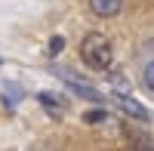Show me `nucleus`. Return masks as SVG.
Masks as SVG:
<instances>
[{"label": "nucleus", "instance_id": "f257e3e1", "mask_svg": "<svg viewBox=\"0 0 154 151\" xmlns=\"http://www.w3.org/2000/svg\"><path fill=\"white\" fill-rule=\"evenodd\" d=\"M80 59L86 62L89 68H96V71H111L114 49L108 43V37L99 34V31H89L83 40H80Z\"/></svg>", "mask_w": 154, "mask_h": 151}, {"label": "nucleus", "instance_id": "0eeeda50", "mask_svg": "<svg viewBox=\"0 0 154 151\" xmlns=\"http://www.w3.org/2000/svg\"><path fill=\"white\" fill-rule=\"evenodd\" d=\"M83 120L89 123V127H96V123L108 120V114H105V108H93V111H86V114H83Z\"/></svg>", "mask_w": 154, "mask_h": 151}, {"label": "nucleus", "instance_id": "39448f33", "mask_svg": "<svg viewBox=\"0 0 154 151\" xmlns=\"http://www.w3.org/2000/svg\"><path fill=\"white\" fill-rule=\"evenodd\" d=\"M120 6H123V0H89V9H93L99 19H111V16H117Z\"/></svg>", "mask_w": 154, "mask_h": 151}, {"label": "nucleus", "instance_id": "6e6552de", "mask_svg": "<svg viewBox=\"0 0 154 151\" xmlns=\"http://www.w3.org/2000/svg\"><path fill=\"white\" fill-rule=\"evenodd\" d=\"M19 99H22V93H19V86H9V90L3 93V105H9V108H16V105H19Z\"/></svg>", "mask_w": 154, "mask_h": 151}, {"label": "nucleus", "instance_id": "7ed1b4c3", "mask_svg": "<svg viewBox=\"0 0 154 151\" xmlns=\"http://www.w3.org/2000/svg\"><path fill=\"white\" fill-rule=\"evenodd\" d=\"M114 102H117V108L123 111V114H130V117H136V120H148V108L139 105L133 96H114Z\"/></svg>", "mask_w": 154, "mask_h": 151}, {"label": "nucleus", "instance_id": "423d86ee", "mask_svg": "<svg viewBox=\"0 0 154 151\" xmlns=\"http://www.w3.org/2000/svg\"><path fill=\"white\" fill-rule=\"evenodd\" d=\"M108 80L114 86V96H133V86H130V80H126L120 71H108Z\"/></svg>", "mask_w": 154, "mask_h": 151}, {"label": "nucleus", "instance_id": "9b49d317", "mask_svg": "<svg viewBox=\"0 0 154 151\" xmlns=\"http://www.w3.org/2000/svg\"><path fill=\"white\" fill-rule=\"evenodd\" d=\"M133 151H151V148H145V145H136V148H133Z\"/></svg>", "mask_w": 154, "mask_h": 151}, {"label": "nucleus", "instance_id": "20e7f679", "mask_svg": "<svg viewBox=\"0 0 154 151\" xmlns=\"http://www.w3.org/2000/svg\"><path fill=\"white\" fill-rule=\"evenodd\" d=\"M37 102H40L53 117H62V114L68 111V102H65V99H59L56 93H37Z\"/></svg>", "mask_w": 154, "mask_h": 151}, {"label": "nucleus", "instance_id": "9d476101", "mask_svg": "<svg viewBox=\"0 0 154 151\" xmlns=\"http://www.w3.org/2000/svg\"><path fill=\"white\" fill-rule=\"evenodd\" d=\"M62 49H65V37H62V34H56L53 40H49V56H59Z\"/></svg>", "mask_w": 154, "mask_h": 151}, {"label": "nucleus", "instance_id": "f03ea898", "mask_svg": "<svg viewBox=\"0 0 154 151\" xmlns=\"http://www.w3.org/2000/svg\"><path fill=\"white\" fill-rule=\"evenodd\" d=\"M59 74H62V77H65V80H68V86H71V90H74L77 96L89 99V102H105V96H102V93L96 90V86H89L86 80H77V77H74V74H71L68 68H59Z\"/></svg>", "mask_w": 154, "mask_h": 151}, {"label": "nucleus", "instance_id": "1a4fd4ad", "mask_svg": "<svg viewBox=\"0 0 154 151\" xmlns=\"http://www.w3.org/2000/svg\"><path fill=\"white\" fill-rule=\"evenodd\" d=\"M142 80H145V86L154 93V62H148L145 65V71H142Z\"/></svg>", "mask_w": 154, "mask_h": 151}]
</instances>
